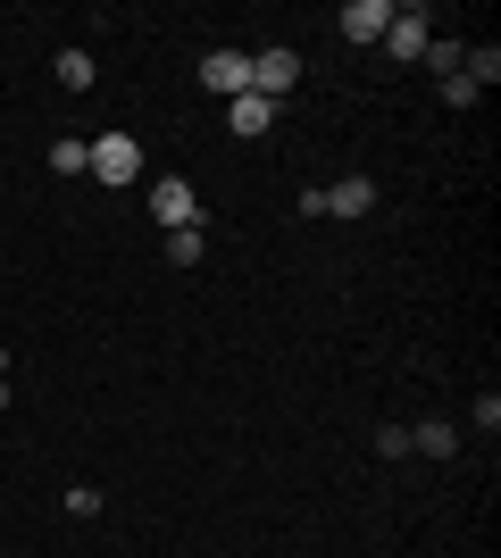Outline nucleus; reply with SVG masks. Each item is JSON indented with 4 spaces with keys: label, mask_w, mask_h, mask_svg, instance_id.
<instances>
[{
    "label": "nucleus",
    "mask_w": 501,
    "mask_h": 558,
    "mask_svg": "<svg viewBox=\"0 0 501 558\" xmlns=\"http://www.w3.org/2000/svg\"><path fill=\"white\" fill-rule=\"evenodd\" d=\"M84 175H100V184H134V175H143V150H134V134H100V142H84Z\"/></svg>",
    "instance_id": "obj_1"
},
{
    "label": "nucleus",
    "mask_w": 501,
    "mask_h": 558,
    "mask_svg": "<svg viewBox=\"0 0 501 558\" xmlns=\"http://www.w3.org/2000/svg\"><path fill=\"white\" fill-rule=\"evenodd\" d=\"M59 84H68V93H93V50H59Z\"/></svg>",
    "instance_id": "obj_10"
},
{
    "label": "nucleus",
    "mask_w": 501,
    "mask_h": 558,
    "mask_svg": "<svg viewBox=\"0 0 501 558\" xmlns=\"http://www.w3.org/2000/svg\"><path fill=\"white\" fill-rule=\"evenodd\" d=\"M409 442L427 450V459H452V450H460V425H443V417H427V425H418V434H409Z\"/></svg>",
    "instance_id": "obj_9"
},
{
    "label": "nucleus",
    "mask_w": 501,
    "mask_h": 558,
    "mask_svg": "<svg viewBox=\"0 0 501 558\" xmlns=\"http://www.w3.org/2000/svg\"><path fill=\"white\" fill-rule=\"evenodd\" d=\"M59 500H68V517H100V492H93V484H75V492H59Z\"/></svg>",
    "instance_id": "obj_15"
},
{
    "label": "nucleus",
    "mask_w": 501,
    "mask_h": 558,
    "mask_svg": "<svg viewBox=\"0 0 501 558\" xmlns=\"http://www.w3.org/2000/svg\"><path fill=\"white\" fill-rule=\"evenodd\" d=\"M167 258H176V267H201V226H176V233H167Z\"/></svg>",
    "instance_id": "obj_13"
},
{
    "label": "nucleus",
    "mask_w": 501,
    "mask_h": 558,
    "mask_svg": "<svg viewBox=\"0 0 501 558\" xmlns=\"http://www.w3.org/2000/svg\"><path fill=\"white\" fill-rule=\"evenodd\" d=\"M443 100H452V109H477L485 93H477V84H468V75H443Z\"/></svg>",
    "instance_id": "obj_14"
},
{
    "label": "nucleus",
    "mask_w": 501,
    "mask_h": 558,
    "mask_svg": "<svg viewBox=\"0 0 501 558\" xmlns=\"http://www.w3.org/2000/svg\"><path fill=\"white\" fill-rule=\"evenodd\" d=\"M226 125H235L242 142H260L267 125H276V100H260V93H242V100H226Z\"/></svg>",
    "instance_id": "obj_7"
},
{
    "label": "nucleus",
    "mask_w": 501,
    "mask_h": 558,
    "mask_svg": "<svg viewBox=\"0 0 501 558\" xmlns=\"http://www.w3.org/2000/svg\"><path fill=\"white\" fill-rule=\"evenodd\" d=\"M460 59H468V43H452V34H434V43H427V68L434 75H460Z\"/></svg>",
    "instance_id": "obj_11"
},
{
    "label": "nucleus",
    "mask_w": 501,
    "mask_h": 558,
    "mask_svg": "<svg viewBox=\"0 0 501 558\" xmlns=\"http://www.w3.org/2000/svg\"><path fill=\"white\" fill-rule=\"evenodd\" d=\"M0 384H9V350H0Z\"/></svg>",
    "instance_id": "obj_16"
},
{
    "label": "nucleus",
    "mask_w": 501,
    "mask_h": 558,
    "mask_svg": "<svg viewBox=\"0 0 501 558\" xmlns=\"http://www.w3.org/2000/svg\"><path fill=\"white\" fill-rule=\"evenodd\" d=\"M293 75H301V59H293V50H260V59H251V93H260V100H285Z\"/></svg>",
    "instance_id": "obj_5"
},
{
    "label": "nucleus",
    "mask_w": 501,
    "mask_h": 558,
    "mask_svg": "<svg viewBox=\"0 0 501 558\" xmlns=\"http://www.w3.org/2000/svg\"><path fill=\"white\" fill-rule=\"evenodd\" d=\"M427 43H434L427 9H393V25H384V59H427Z\"/></svg>",
    "instance_id": "obj_2"
},
{
    "label": "nucleus",
    "mask_w": 501,
    "mask_h": 558,
    "mask_svg": "<svg viewBox=\"0 0 501 558\" xmlns=\"http://www.w3.org/2000/svg\"><path fill=\"white\" fill-rule=\"evenodd\" d=\"M50 175H84V142H75V134L50 142Z\"/></svg>",
    "instance_id": "obj_12"
},
{
    "label": "nucleus",
    "mask_w": 501,
    "mask_h": 558,
    "mask_svg": "<svg viewBox=\"0 0 501 558\" xmlns=\"http://www.w3.org/2000/svg\"><path fill=\"white\" fill-rule=\"evenodd\" d=\"M151 217H159L167 233L201 217V201H192V184H184V175H159V184H151Z\"/></svg>",
    "instance_id": "obj_3"
},
{
    "label": "nucleus",
    "mask_w": 501,
    "mask_h": 558,
    "mask_svg": "<svg viewBox=\"0 0 501 558\" xmlns=\"http://www.w3.org/2000/svg\"><path fill=\"white\" fill-rule=\"evenodd\" d=\"M384 25H393V0H351L343 9V43H384Z\"/></svg>",
    "instance_id": "obj_6"
},
{
    "label": "nucleus",
    "mask_w": 501,
    "mask_h": 558,
    "mask_svg": "<svg viewBox=\"0 0 501 558\" xmlns=\"http://www.w3.org/2000/svg\"><path fill=\"white\" fill-rule=\"evenodd\" d=\"M377 209V184H368V175H343V184L326 192V217H368Z\"/></svg>",
    "instance_id": "obj_8"
},
{
    "label": "nucleus",
    "mask_w": 501,
    "mask_h": 558,
    "mask_svg": "<svg viewBox=\"0 0 501 558\" xmlns=\"http://www.w3.org/2000/svg\"><path fill=\"white\" fill-rule=\"evenodd\" d=\"M201 84L226 93V100H242L251 93V59H242V50H210V59H201Z\"/></svg>",
    "instance_id": "obj_4"
}]
</instances>
